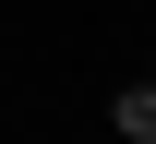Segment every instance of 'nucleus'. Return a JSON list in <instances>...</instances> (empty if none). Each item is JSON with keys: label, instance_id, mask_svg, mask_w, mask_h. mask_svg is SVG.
I'll return each mask as SVG.
<instances>
[{"label": "nucleus", "instance_id": "obj_1", "mask_svg": "<svg viewBox=\"0 0 156 144\" xmlns=\"http://www.w3.org/2000/svg\"><path fill=\"white\" fill-rule=\"evenodd\" d=\"M108 120H120V144H156V84H120Z\"/></svg>", "mask_w": 156, "mask_h": 144}]
</instances>
